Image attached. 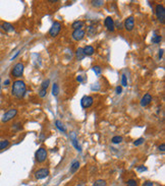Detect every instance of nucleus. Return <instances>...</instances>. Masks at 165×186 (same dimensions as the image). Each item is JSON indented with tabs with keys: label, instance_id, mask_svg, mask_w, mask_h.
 Masks as SVG:
<instances>
[{
	"label": "nucleus",
	"instance_id": "nucleus-1",
	"mask_svg": "<svg viewBox=\"0 0 165 186\" xmlns=\"http://www.w3.org/2000/svg\"><path fill=\"white\" fill-rule=\"evenodd\" d=\"M27 91V87H26L25 81H21V79H17L13 81L12 83V89H11V94L12 96H14L15 98H23Z\"/></svg>",
	"mask_w": 165,
	"mask_h": 186
},
{
	"label": "nucleus",
	"instance_id": "nucleus-2",
	"mask_svg": "<svg viewBox=\"0 0 165 186\" xmlns=\"http://www.w3.org/2000/svg\"><path fill=\"white\" fill-rule=\"evenodd\" d=\"M47 156H48V153H47V149H44V147H40L38 149V151L36 152V160H37L38 163H43V162L46 161Z\"/></svg>",
	"mask_w": 165,
	"mask_h": 186
},
{
	"label": "nucleus",
	"instance_id": "nucleus-3",
	"mask_svg": "<svg viewBox=\"0 0 165 186\" xmlns=\"http://www.w3.org/2000/svg\"><path fill=\"white\" fill-rule=\"evenodd\" d=\"M23 64L21 63V62H19V63H17V64L13 66L12 68V71H11V74H12L13 77H19L23 75Z\"/></svg>",
	"mask_w": 165,
	"mask_h": 186
},
{
	"label": "nucleus",
	"instance_id": "nucleus-4",
	"mask_svg": "<svg viewBox=\"0 0 165 186\" xmlns=\"http://www.w3.org/2000/svg\"><path fill=\"white\" fill-rule=\"evenodd\" d=\"M156 17L161 23H164V21H165V8L162 4H158L156 6Z\"/></svg>",
	"mask_w": 165,
	"mask_h": 186
},
{
	"label": "nucleus",
	"instance_id": "nucleus-5",
	"mask_svg": "<svg viewBox=\"0 0 165 186\" xmlns=\"http://www.w3.org/2000/svg\"><path fill=\"white\" fill-rule=\"evenodd\" d=\"M60 30H61V23H59V21H54L52 27L49 30V35H50L51 37H56L59 34V32H60Z\"/></svg>",
	"mask_w": 165,
	"mask_h": 186
},
{
	"label": "nucleus",
	"instance_id": "nucleus-6",
	"mask_svg": "<svg viewBox=\"0 0 165 186\" xmlns=\"http://www.w3.org/2000/svg\"><path fill=\"white\" fill-rule=\"evenodd\" d=\"M49 176V170L46 168H41V169L37 170L35 172V178L38 180L40 179H44V178L48 177Z\"/></svg>",
	"mask_w": 165,
	"mask_h": 186
},
{
	"label": "nucleus",
	"instance_id": "nucleus-7",
	"mask_svg": "<svg viewBox=\"0 0 165 186\" xmlns=\"http://www.w3.org/2000/svg\"><path fill=\"white\" fill-rule=\"evenodd\" d=\"M17 114V109H10L7 112H5V114L2 117V122H8L9 120H11L12 118H14Z\"/></svg>",
	"mask_w": 165,
	"mask_h": 186
},
{
	"label": "nucleus",
	"instance_id": "nucleus-8",
	"mask_svg": "<svg viewBox=\"0 0 165 186\" xmlns=\"http://www.w3.org/2000/svg\"><path fill=\"white\" fill-rule=\"evenodd\" d=\"M93 103H94V99H93L92 97H90V96H85V97L81 100V107L85 108V109L91 107V106L93 105Z\"/></svg>",
	"mask_w": 165,
	"mask_h": 186
},
{
	"label": "nucleus",
	"instance_id": "nucleus-9",
	"mask_svg": "<svg viewBox=\"0 0 165 186\" xmlns=\"http://www.w3.org/2000/svg\"><path fill=\"white\" fill-rule=\"evenodd\" d=\"M85 35H86V32H85L83 29L75 30L72 33V39L75 40V41H81V40L85 37Z\"/></svg>",
	"mask_w": 165,
	"mask_h": 186
},
{
	"label": "nucleus",
	"instance_id": "nucleus-10",
	"mask_svg": "<svg viewBox=\"0 0 165 186\" xmlns=\"http://www.w3.org/2000/svg\"><path fill=\"white\" fill-rule=\"evenodd\" d=\"M134 27H135V19H134V17H128V19L124 21V28L126 29V31H128V32L133 31Z\"/></svg>",
	"mask_w": 165,
	"mask_h": 186
},
{
	"label": "nucleus",
	"instance_id": "nucleus-11",
	"mask_svg": "<svg viewBox=\"0 0 165 186\" xmlns=\"http://www.w3.org/2000/svg\"><path fill=\"white\" fill-rule=\"evenodd\" d=\"M104 25L105 27L107 28V30L110 32H113L114 31V21H113V19L111 17H107L106 19H105L104 21Z\"/></svg>",
	"mask_w": 165,
	"mask_h": 186
},
{
	"label": "nucleus",
	"instance_id": "nucleus-12",
	"mask_svg": "<svg viewBox=\"0 0 165 186\" xmlns=\"http://www.w3.org/2000/svg\"><path fill=\"white\" fill-rule=\"evenodd\" d=\"M151 101H152V96L150 94H146L142 98V100H141V106L142 107H146V106H148L151 103Z\"/></svg>",
	"mask_w": 165,
	"mask_h": 186
},
{
	"label": "nucleus",
	"instance_id": "nucleus-13",
	"mask_svg": "<svg viewBox=\"0 0 165 186\" xmlns=\"http://www.w3.org/2000/svg\"><path fill=\"white\" fill-rule=\"evenodd\" d=\"M83 52H84V54H85V56H91V55H93L94 54V52H95V50H94V48L92 47V46H86L85 48H83Z\"/></svg>",
	"mask_w": 165,
	"mask_h": 186
},
{
	"label": "nucleus",
	"instance_id": "nucleus-14",
	"mask_svg": "<svg viewBox=\"0 0 165 186\" xmlns=\"http://www.w3.org/2000/svg\"><path fill=\"white\" fill-rule=\"evenodd\" d=\"M84 21H75V23H72V29H75V30H81V28L84 27Z\"/></svg>",
	"mask_w": 165,
	"mask_h": 186
},
{
	"label": "nucleus",
	"instance_id": "nucleus-15",
	"mask_svg": "<svg viewBox=\"0 0 165 186\" xmlns=\"http://www.w3.org/2000/svg\"><path fill=\"white\" fill-rule=\"evenodd\" d=\"M55 125H56V127H57V129L58 130H60L61 132H65V127H64V125H63V123L60 121V120H56V122H55Z\"/></svg>",
	"mask_w": 165,
	"mask_h": 186
},
{
	"label": "nucleus",
	"instance_id": "nucleus-16",
	"mask_svg": "<svg viewBox=\"0 0 165 186\" xmlns=\"http://www.w3.org/2000/svg\"><path fill=\"white\" fill-rule=\"evenodd\" d=\"M79 162L77 161L73 162L70 166V173H75V172L79 170Z\"/></svg>",
	"mask_w": 165,
	"mask_h": 186
},
{
	"label": "nucleus",
	"instance_id": "nucleus-17",
	"mask_svg": "<svg viewBox=\"0 0 165 186\" xmlns=\"http://www.w3.org/2000/svg\"><path fill=\"white\" fill-rule=\"evenodd\" d=\"M2 29L4 30L5 32H13V31H14L12 25H10V23H3Z\"/></svg>",
	"mask_w": 165,
	"mask_h": 186
},
{
	"label": "nucleus",
	"instance_id": "nucleus-18",
	"mask_svg": "<svg viewBox=\"0 0 165 186\" xmlns=\"http://www.w3.org/2000/svg\"><path fill=\"white\" fill-rule=\"evenodd\" d=\"M9 145V141L7 139H4V141H0V151L6 149L7 147Z\"/></svg>",
	"mask_w": 165,
	"mask_h": 186
},
{
	"label": "nucleus",
	"instance_id": "nucleus-19",
	"mask_svg": "<svg viewBox=\"0 0 165 186\" xmlns=\"http://www.w3.org/2000/svg\"><path fill=\"white\" fill-rule=\"evenodd\" d=\"M93 186H107V183L105 180L99 179V180H97V181H95V183L93 184Z\"/></svg>",
	"mask_w": 165,
	"mask_h": 186
},
{
	"label": "nucleus",
	"instance_id": "nucleus-20",
	"mask_svg": "<svg viewBox=\"0 0 165 186\" xmlns=\"http://www.w3.org/2000/svg\"><path fill=\"white\" fill-rule=\"evenodd\" d=\"M58 94H59V87H58V85H57V83H54V85H53V87H52V95L56 97Z\"/></svg>",
	"mask_w": 165,
	"mask_h": 186
},
{
	"label": "nucleus",
	"instance_id": "nucleus-21",
	"mask_svg": "<svg viewBox=\"0 0 165 186\" xmlns=\"http://www.w3.org/2000/svg\"><path fill=\"white\" fill-rule=\"evenodd\" d=\"M77 57L79 58V60L84 59L85 54H84V52H83V49H81V48H79V49H77Z\"/></svg>",
	"mask_w": 165,
	"mask_h": 186
},
{
	"label": "nucleus",
	"instance_id": "nucleus-22",
	"mask_svg": "<svg viewBox=\"0 0 165 186\" xmlns=\"http://www.w3.org/2000/svg\"><path fill=\"white\" fill-rule=\"evenodd\" d=\"M111 141H112V143H120L122 141V137L119 136V135H116V136L112 137Z\"/></svg>",
	"mask_w": 165,
	"mask_h": 186
},
{
	"label": "nucleus",
	"instance_id": "nucleus-23",
	"mask_svg": "<svg viewBox=\"0 0 165 186\" xmlns=\"http://www.w3.org/2000/svg\"><path fill=\"white\" fill-rule=\"evenodd\" d=\"M161 40H162V38H161V36L156 35V36H154V37L152 38V43H154V44H158V43H160V42H161Z\"/></svg>",
	"mask_w": 165,
	"mask_h": 186
},
{
	"label": "nucleus",
	"instance_id": "nucleus-24",
	"mask_svg": "<svg viewBox=\"0 0 165 186\" xmlns=\"http://www.w3.org/2000/svg\"><path fill=\"white\" fill-rule=\"evenodd\" d=\"M126 186H137V181L135 179H130L128 180V183H126Z\"/></svg>",
	"mask_w": 165,
	"mask_h": 186
},
{
	"label": "nucleus",
	"instance_id": "nucleus-25",
	"mask_svg": "<svg viewBox=\"0 0 165 186\" xmlns=\"http://www.w3.org/2000/svg\"><path fill=\"white\" fill-rule=\"evenodd\" d=\"M49 83H50V81H49V79H46V81H44L42 83V89L47 90V87H49Z\"/></svg>",
	"mask_w": 165,
	"mask_h": 186
},
{
	"label": "nucleus",
	"instance_id": "nucleus-26",
	"mask_svg": "<svg viewBox=\"0 0 165 186\" xmlns=\"http://www.w3.org/2000/svg\"><path fill=\"white\" fill-rule=\"evenodd\" d=\"M144 141H145V139H144V138H143V137H141V138L137 139V141H135V143H134V145H136V147H137V145H142V143H144Z\"/></svg>",
	"mask_w": 165,
	"mask_h": 186
},
{
	"label": "nucleus",
	"instance_id": "nucleus-27",
	"mask_svg": "<svg viewBox=\"0 0 165 186\" xmlns=\"http://www.w3.org/2000/svg\"><path fill=\"white\" fill-rule=\"evenodd\" d=\"M47 94V90H44V89H41V91L39 92V96L41 98H44Z\"/></svg>",
	"mask_w": 165,
	"mask_h": 186
},
{
	"label": "nucleus",
	"instance_id": "nucleus-28",
	"mask_svg": "<svg viewBox=\"0 0 165 186\" xmlns=\"http://www.w3.org/2000/svg\"><path fill=\"white\" fill-rule=\"evenodd\" d=\"M92 3H93V5H94V6H102L103 5V1H92Z\"/></svg>",
	"mask_w": 165,
	"mask_h": 186
},
{
	"label": "nucleus",
	"instance_id": "nucleus-29",
	"mask_svg": "<svg viewBox=\"0 0 165 186\" xmlns=\"http://www.w3.org/2000/svg\"><path fill=\"white\" fill-rule=\"evenodd\" d=\"M93 70H94V72L96 73V74H100V73H101L100 66H94V67H93Z\"/></svg>",
	"mask_w": 165,
	"mask_h": 186
},
{
	"label": "nucleus",
	"instance_id": "nucleus-30",
	"mask_svg": "<svg viewBox=\"0 0 165 186\" xmlns=\"http://www.w3.org/2000/svg\"><path fill=\"white\" fill-rule=\"evenodd\" d=\"M137 171H139V172L147 171V167H144V166H139V167L137 168Z\"/></svg>",
	"mask_w": 165,
	"mask_h": 186
},
{
	"label": "nucleus",
	"instance_id": "nucleus-31",
	"mask_svg": "<svg viewBox=\"0 0 165 186\" xmlns=\"http://www.w3.org/2000/svg\"><path fill=\"white\" fill-rule=\"evenodd\" d=\"M122 85L123 87H126V85H128V83H126V76L124 74L122 75Z\"/></svg>",
	"mask_w": 165,
	"mask_h": 186
},
{
	"label": "nucleus",
	"instance_id": "nucleus-32",
	"mask_svg": "<svg viewBox=\"0 0 165 186\" xmlns=\"http://www.w3.org/2000/svg\"><path fill=\"white\" fill-rule=\"evenodd\" d=\"M158 149H159V151L164 152V151H165V145H164V143H161V145L158 147Z\"/></svg>",
	"mask_w": 165,
	"mask_h": 186
},
{
	"label": "nucleus",
	"instance_id": "nucleus-33",
	"mask_svg": "<svg viewBox=\"0 0 165 186\" xmlns=\"http://www.w3.org/2000/svg\"><path fill=\"white\" fill-rule=\"evenodd\" d=\"M143 186H153V182H151V181H146L144 184H143Z\"/></svg>",
	"mask_w": 165,
	"mask_h": 186
},
{
	"label": "nucleus",
	"instance_id": "nucleus-34",
	"mask_svg": "<svg viewBox=\"0 0 165 186\" xmlns=\"http://www.w3.org/2000/svg\"><path fill=\"white\" fill-rule=\"evenodd\" d=\"M121 92H122V89H121V87H116V94H121Z\"/></svg>",
	"mask_w": 165,
	"mask_h": 186
},
{
	"label": "nucleus",
	"instance_id": "nucleus-35",
	"mask_svg": "<svg viewBox=\"0 0 165 186\" xmlns=\"http://www.w3.org/2000/svg\"><path fill=\"white\" fill-rule=\"evenodd\" d=\"M163 49H161V50H159V58H162V55H163Z\"/></svg>",
	"mask_w": 165,
	"mask_h": 186
},
{
	"label": "nucleus",
	"instance_id": "nucleus-36",
	"mask_svg": "<svg viewBox=\"0 0 165 186\" xmlns=\"http://www.w3.org/2000/svg\"><path fill=\"white\" fill-rule=\"evenodd\" d=\"M77 81H79V83H81V81H83V79H81V76H77Z\"/></svg>",
	"mask_w": 165,
	"mask_h": 186
},
{
	"label": "nucleus",
	"instance_id": "nucleus-37",
	"mask_svg": "<svg viewBox=\"0 0 165 186\" xmlns=\"http://www.w3.org/2000/svg\"><path fill=\"white\" fill-rule=\"evenodd\" d=\"M9 83H10V81H9V79H7V81H5L4 85H9Z\"/></svg>",
	"mask_w": 165,
	"mask_h": 186
},
{
	"label": "nucleus",
	"instance_id": "nucleus-38",
	"mask_svg": "<svg viewBox=\"0 0 165 186\" xmlns=\"http://www.w3.org/2000/svg\"><path fill=\"white\" fill-rule=\"evenodd\" d=\"M19 52H17V54H15V55H14V56H13V57H12V58H11V59H12V60H13V59H14V58H15V57H17V55H19Z\"/></svg>",
	"mask_w": 165,
	"mask_h": 186
},
{
	"label": "nucleus",
	"instance_id": "nucleus-39",
	"mask_svg": "<svg viewBox=\"0 0 165 186\" xmlns=\"http://www.w3.org/2000/svg\"><path fill=\"white\" fill-rule=\"evenodd\" d=\"M0 83H1V79H0ZM0 89H1V83H0Z\"/></svg>",
	"mask_w": 165,
	"mask_h": 186
}]
</instances>
